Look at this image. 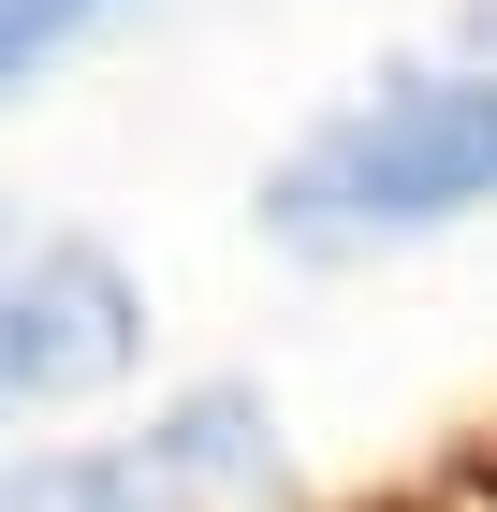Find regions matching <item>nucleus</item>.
<instances>
[{"label":"nucleus","instance_id":"f03ea898","mask_svg":"<svg viewBox=\"0 0 497 512\" xmlns=\"http://www.w3.org/2000/svg\"><path fill=\"white\" fill-rule=\"evenodd\" d=\"M132 366H147V278L103 235L0 220V425L59 410V395H103Z\"/></svg>","mask_w":497,"mask_h":512},{"label":"nucleus","instance_id":"39448f33","mask_svg":"<svg viewBox=\"0 0 497 512\" xmlns=\"http://www.w3.org/2000/svg\"><path fill=\"white\" fill-rule=\"evenodd\" d=\"M117 15H132V0H0V103H15L44 59H74L88 30H117Z\"/></svg>","mask_w":497,"mask_h":512},{"label":"nucleus","instance_id":"20e7f679","mask_svg":"<svg viewBox=\"0 0 497 512\" xmlns=\"http://www.w3.org/2000/svg\"><path fill=\"white\" fill-rule=\"evenodd\" d=\"M0 512H191L147 439H74V454H0Z\"/></svg>","mask_w":497,"mask_h":512},{"label":"nucleus","instance_id":"f257e3e1","mask_svg":"<svg viewBox=\"0 0 497 512\" xmlns=\"http://www.w3.org/2000/svg\"><path fill=\"white\" fill-rule=\"evenodd\" d=\"M249 205H264V249H293V264H381V249L483 220L497 205V59H468V44L381 59L264 161Z\"/></svg>","mask_w":497,"mask_h":512},{"label":"nucleus","instance_id":"423d86ee","mask_svg":"<svg viewBox=\"0 0 497 512\" xmlns=\"http://www.w3.org/2000/svg\"><path fill=\"white\" fill-rule=\"evenodd\" d=\"M439 44H468V59H497V0H454V30Z\"/></svg>","mask_w":497,"mask_h":512},{"label":"nucleus","instance_id":"7ed1b4c3","mask_svg":"<svg viewBox=\"0 0 497 512\" xmlns=\"http://www.w3.org/2000/svg\"><path fill=\"white\" fill-rule=\"evenodd\" d=\"M147 454H161V483L191 512H278V410H264V381H191V395H161L147 410Z\"/></svg>","mask_w":497,"mask_h":512}]
</instances>
